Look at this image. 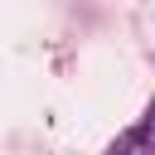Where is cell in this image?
<instances>
[{"label":"cell","instance_id":"cell-1","mask_svg":"<svg viewBox=\"0 0 155 155\" xmlns=\"http://www.w3.org/2000/svg\"><path fill=\"white\" fill-rule=\"evenodd\" d=\"M145 136H150V121H136V126L111 145V155H140V150H145Z\"/></svg>","mask_w":155,"mask_h":155}]
</instances>
